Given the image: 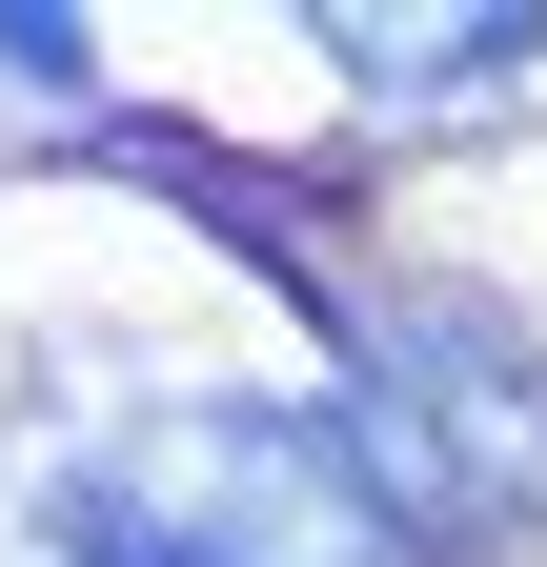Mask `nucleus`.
Here are the masks:
<instances>
[{
    "instance_id": "f257e3e1",
    "label": "nucleus",
    "mask_w": 547,
    "mask_h": 567,
    "mask_svg": "<svg viewBox=\"0 0 547 567\" xmlns=\"http://www.w3.org/2000/svg\"><path fill=\"white\" fill-rule=\"evenodd\" d=\"M41 567H405V527L365 507L324 405L183 385L41 466Z\"/></svg>"
},
{
    "instance_id": "f03ea898",
    "label": "nucleus",
    "mask_w": 547,
    "mask_h": 567,
    "mask_svg": "<svg viewBox=\"0 0 547 567\" xmlns=\"http://www.w3.org/2000/svg\"><path fill=\"white\" fill-rule=\"evenodd\" d=\"M324 425L405 547H507L547 507V344L507 305H345Z\"/></svg>"
},
{
    "instance_id": "7ed1b4c3",
    "label": "nucleus",
    "mask_w": 547,
    "mask_h": 567,
    "mask_svg": "<svg viewBox=\"0 0 547 567\" xmlns=\"http://www.w3.org/2000/svg\"><path fill=\"white\" fill-rule=\"evenodd\" d=\"M324 61H385L405 102H466V82L527 61V21H385V0H324Z\"/></svg>"
}]
</instances>
